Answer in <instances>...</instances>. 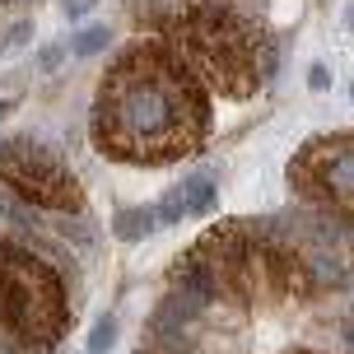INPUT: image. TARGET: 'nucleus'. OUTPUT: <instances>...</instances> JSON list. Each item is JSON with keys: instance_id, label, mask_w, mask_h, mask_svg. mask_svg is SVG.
Wrapping results in <instances>:
<instances>
[{"instance_id": "nucleus-1", "label": "nucleus", "mask_w": 354, "mask_h": 354, "mask_svg": "<svg viewBox=\"0 0 354 354\" xmlns=\"http://www.w3.org/2000/svg\"><path fill=\"white\" fill-rule=\"evenodd\" d=\"M210 136V93L163 42H136L93 98V145L122 163H177Z\"/></svg>"}, {"instance_id": "nucleus-2", "label": "nucleus", "mask_w": 354, "mask_h": 354, "mask_svg": "<svg viewBox=\"0 0 354 354\" xmlns=\"http://www.w3.org/2000/svg\"><path fill=\"white\" fill-rule=\"evenodd\" d=\"M177 284L201 303L284 308L313 289V266L284 238L248 219L214 224L177 257Z\"/></svg>"}, {"instance_id": "nucleus-3", "label": "nucleus", "mask_w": 354, "mask_h": 354, "mask_svg": "<svg viewBox=\"0 0 354 354\" xmlns=\"http://www.w3.org/2000/svg\"><path fill=\"white\" fill-rule=\"evenodd\" d=\"M159 37L214 98L243 103L266 80V33L248 15L219 0H201L163 15Z\"/></svg>"}, {"instance_id": "nucleus-4", "label": "nucleus", "mask_w": 354, "mask_h": 354, "mask_svg": "<svg viewBox=\"0 0 354 354\" xmlns=\"http://www.w3.org/2000/svg\"><path fill=\"white\" fill-rule=\"evenodd\" d=\"M71 326V299L52 266L0 238V336L19 354L56 350Z\"/></svg>"}, {"instance_id": "nucleus-5", "label": "nucleus", "mask_w": 354, "mask_h": 354, "mask_svg": "<svg viewBox=\"0 0 354 354\" xmlns=\"http://www.w3.org/2000/svg\"><path fill=\"white\" fill-rule=\"evenodd\" d=\"M289 187L308 205L354 224V131H326L294 149Z\"/></svg>"}, {"instance_id": "nucleus-6", "label": "nucleus", "mask_w": 354, "mask_h": 354, "mask_svg": "<svg viewBox=\"0 0 354 354\" xmlns=\"http://www.w3.org/2000/svg\"><path fill=\"white\" fill-rule=\"evenodd\" d=\"M0 182L37 210H56V214L84 210L80 177L66 168V159L56 149L37 145L33 136H0Z\"/></svg>"}, {"instance_id": "nucleus-7", "label": "nucleus", "mask_w": 354, "mask_h": 354, "mask_svg": "<svg viewBox=\"0 0 354 354\" xmlns=\"http://www.w3.org/2000/svg\"><path fill=\"white\" fill-rule=\"evenodd\" d=\"M210 205H214V182H210V177H192V182H177L154 210H159V224H177V219H196V214H205Z\"/></svg>"}, {"instance_id": "nucleus-8", "label": "nucleus", "mask_w": 354, "mask_h": 354, "mask_svg": "<svg viewBox=\"0 0 354 354\" xmlns=\"http://www.w3.org/2000/svg\"><path fill=\"white\" fill-rule=\"evenodd\" d=\"M154 224H159V210H154V205H136V210H117L112 214V229H117V238H126V243L145 238Z\"/></svg>"}, {"instance_id": "nucleus-9", "label": "nucleus", "mask_w": 354, "mask_h": 354, "mask_svg": "<svg viewBox=\"0 0 354 354\" xmlns=\"http://www.w3.org/2000/svg\"><path fill=\"white\" fill-rule=\"evenodd\" d=\"M107 42H112V28L93 24V28H80V33L71 37V52H75V56H98Z\"/></svg>"}, {"instance_id": "nucleus-10", "label": "nucleus", "mask_w": 354, "mask_h": 354, "mask_svg": "<svg viewBox=\"0 0 354 354\" xmlns=\"http://www.w3.org/2000/svg\"><path fill=\"white\" fill-rule=\"evenodd\" d=\"M112 345H117V313H103L98 326L88 331V354H107Z\"/></svg>"}, {"instance_id": "nucleus-11", "label": "nucleus", "mask_w": 354, "mask_h": 354, "mask_svg": "<svg viewBox=\"0 0 354 354\" xmlns=\"http://www.w3.org/2000/svg\"><path fill=\"white\" fill-rule=\"evenodd\" d=\"M33 37V24L28 19H15L5 33H0V56H15V52H24V42Z\"/></svg>"}, {"instance_id": "nucleus-12", "label": "nucleus", "mask_w": 354, "mask_h": 354, "mask_svg": "<svg viewBox=\"0 0 354 354\" xmlns=\"http://www.w3.org/2000/svg\"><path fill=\"white\" fill-rule=\"evenodd\" d=\"M93 5H98V0H61V10H66L71 19H84L88 10H93Z\"/></svg>"}, {"instance_id": "nucleus-13", "label": "nucleus", "mask_w": 354, "mask_h": 354, "mask_svg": "<svg viewBox=\"0 0 354 354\" xmlns=\"http://www.w3.org/2000/svg\"><path fill=\"white\" fill-rule=\"evenodd\" d=\"M37 61H42V66H47V71H56V61H61V47H47V52L37 56Z\"/></svg>"}, {"instance_id": "nucleus-14", "label": "nucleus", "mask_w": 354, "mask_h": 354, "mask_svg": "<svg viewBox=\"0 0 354 354\" xmlns=\"http://www.w3.org/2000/svg\"><path fill=\"white\" fill-rule=\"evenodd\" d=\"M10 112H15V103H10V98H0V122H5Z\"/></svg>"}, {"instance_id": "nucleus-15", "label": "nucleus", "mask_w": 354, "mask_h": 354, "mask_svg": "<svg viewBox=\"0 0 354 354\" xmlns=\"http://www.w3.org/2000/svg\"><path fill=\"white\" fill-rule=\"evenodd\" d=\"M289 354H322V350H289Z\"/></svg>"}]
</instances>
